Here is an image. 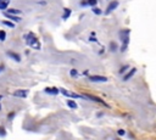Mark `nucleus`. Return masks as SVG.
I'll return each mask as SVG.
<instances>
[{"label":"nucleus","instance_id":"412c9836","mask_svg":"<svg viewBox=\"0 0 156 140\" xmlns=\"http://www.w3.org/2000/svg\"><path fill=\"white\" fill-rule=\"evenodd\" d=\"M3 23H4V24H6V26H9V27H11V28H13V27H15V24H13V23H11V22H9V21H4Z\"/></svg>","mask_w":156,"mask_h":140},{"label":"nucleus","instance_id":"20e7f679","mask_svg":"<svg viewBox=\"0 0 156 140\" xmlns=\"http://www.w3.org/2000/svg\"><path fill=\"white\" fill-rule=\"evenodd\" d=\"M60 92H61V94H64L66 97H72V99H84V96H82V95H78V94H76V93H71V92H67L66 89H64V88H61L60 89Z\"/></svg>","mask_w":156,"mask_h":140},{"label":"nucleus","instance_id":"f8f14e48","mask_svg":"<svg viewBox=\"0 0 156 140\" xmlns=\"http://www.w3.org/2000/svg\"><path fill=\"white\" fill-rule=\"evenodd\" d=\"M70 76L72 77V78H77V77L79 76V72L77 71L76 68H72V69L70 71Z\"/></svg>","mask_w":156,"mask_h":140},{"label":"nucleus","instance_id":"1a4fd4ad","mask_svg":"<svg viewBox=\"0 0 156 140\" xmlns=\"http://www.w3.org/2000/svg\"><path fill=\"white\" fill-rule=\"evenodd\" d=\"M45 93L51 94V95H57V94H59V89L57 88H45Z\"/></svg>","mask_w":156,"mask_h":140},{"label":"nucleus","instance_id":"f3484780","mask_svg":"<svg viewBox=\"0 0 156 140\" xmlns=\"http://www.w3.org/2000/svg\"><path fill=\"white\" fill-rule=\"evenodd\" d=\"M6 17H9L10 20H15V21H21L20 17H15V16H12V13H6Z\"/></svg>","mask_w":156,"mask_h":140},{"label":"nucleus","instance_id":"f03ea898","mask_svg":"<svg viewBox=\"0 0 156 140\" xmlns=\"http://www.w3.org/2000/svg\"><path fill=\"white\" fill-rule=\"evenodd\" d=\"M121 39L123 41V44H122V48H121V51L123 52L126 51V49L128 46V43H129V29H124V31H121Z\"/></svg>","mask_w":156,"mask_h":140},{"label":"nucleus","instance_id":"0eeeda50","mask_svg":"<svg viewBox=\"0 0 156 140\" xmlns=\"http://www.w3.org/2000/svg\"><path fill=\"white\" fill-rule=\"evenodd\" d=\"M135 73H137V68H132V69H131V71H129L128 73H126V74L123 76V80H128V79H131V78H132V77L134 76Z\"/></svg>","mask_w":156,"mask_h":140},{"label":"nucleus","instance_id":"6ab92c4d","mask_svg":"<svg viewBox=\"0 0 156 140\" xmlns=\"http://www.w3.org/2000/svg\"><path fill=\"white\" fill-rule=\"evenodd\" d=\"M96 4H98V0H88V5L89 6H96Z\"/></svg>","mask_w":156,"mask_h":140},{"label":"nucleus","instance_id":"dca6fc26","mask_svg":"<svg viewBox=\"0 0 156 140\" xmlns=\"http://www.w3.org/2000/svg\"><path fill=\"white\" fill-rule=\"evenodd\" d=\"M110 50H111V51H116L117 50V45L115 41H111V43H110Z\"/></svg>","mask_w":156,"mask_h":140},{"label":"nucleus","instance_id":"423d86ee","mask_svg":"<svg viewBox=\"0 0 156 140\" xmlns=\"http://www.w3.org/2000/svg\"><path fill=\"white\" fill-rule=\"evenodd\" d=\"M120 5V3L117 1V0H112L111 3L107 5V8H106V11H105V15H108V13H111L113 10H116L117 6Z\"/></svg>","mask_w":156,"mask_h":140},{"label":"nucleus","instance_id":"4be33fe9","mask_svg":"<svg viewBox=\"0 0 156 140\" xmlns=\"http://www.w3.org/2000/svg\"><path fill=\"white\" fill-rule=\"evenodd\" d=\"M117 134H118L120 136H123L124 134H126V132H124L123 129H118V132H117Z\"/></svg>","mask_w":156,"mask_h":140},{"label":"nucleus","instance_id":"aec40b11","mask_svg":"<svg viewBox=\"0 0 156 140\" xmlns=\"http://www.w3.org/2000/svg\"><path fill=\"white\" fill-rule=\"evenodd\" d=\"M9 13H15V15H18V13H21V11L20 10H9Z\"/></svg>","mask_w":156,"mask_h":140},{"label":"nucleus","instance_id":"2eb2a0df","mask_svg":"<svg viewBox=\"0 0 156 140\" xmlns=\"http://www.w3.org/2000/svg\"><path fill=\"white\" fill-rule=\"evenodd\" d=\"M93 12L95 13V15H101L103 13V11H101V9H99V8H95V6H93Z\"/></svg>","mask_w":156,"mask_h":140},{"label":"nucleus","instance_id":"9b49d317","mask_svg":"<svg viewBox=\"0 0 156 140\" xmlns=\"http://www.w3.org/2000/svg\"><path fill=\"white\" fill-rule=\"evenodd\" d=\"M9 5V0H0V10H5Z\"/></svg>","mask_w":156,"mask_h":140},{"label":"nucleus","instance_id":"ddd939ff","mask_svg":"<svg viewBox=\"0 0 156 140\" xmlns=\"http://www.w3.org/2000/svg\"><path fill=\"white\" fill-rule=\"evenodd\" d=\"M67 106L70 108H77V104L73 100H68L67 101Z\"/></svg>","mask_w":156,"mask_h":140},{"label":"nucleus","instance_id":"4468645a","mask_svg":"<svg viewBox=\"0 0 156 140\" xmlns=\"http://www.w3.org/2000/svg\"><path fill=\"white\" fill-rule=\"evenodd\" d=\"M128 69H129V65H123V66L120 68V71H118V72L122 74V73H124L126 71H128Z\"/></svg>","mask_w":156,"mask_h":140},{"label":"nucleus","instance_id":"5701e85b","mask_svg":"<svg viewBox=\"0 0 156 140\" xmlns=\"http://www.w3.org/2000/svg\"><path fill=\"white\" fill-rule=\"evenodd\" d=\"M1 69H3V67H0V71H1Z\"/></svg>","mask_w":156,"mask_h":140},{"label":"nucleus","instance_id":"f257e3e1","mask_svg":"<svg viewBox=\"0 0 156 140\" xmlns=\"http://www.w3.org/2000/svg\"><path fill=\"white\" fill-rule=\"evenodd\" d=\"M24 38H26V41H27V44L29 45V46H32V48H34V49H40V43L38 41L37 37L34 36L33 33L27 34Z\"/></svg>","mask_w":156,"mask_h":140},{"label":"nucleus","instance_id":"6e6552de","mask_svg":"<svg viewBox=\"0 0 156 140\" xmlns=\"http://www.w3.org/2000/svg\"><path fill=\"white\" fill-rule=\"evenodd\" d=\"M28 94L27 90H16V92L13 93V95L15 96H18V97H26Z\"/></svg>","mask_w":156,"mask_h":140},{"label":"nucleus","instance_id":"7ed1b4c3","mask_svg":"<svg viewBox=\"0 0 156 140\" xmlns=\"http://www.w3.org/2000/svg\"><path fill=\"white\" fill-rule=\"evenodd\" d=\"M84 99H89V100L94 101V102H98V104H101L103 106H105V107H110V105H107V102H105L103 99H100V97H98V96H94V95H90V94H85V96H84Z\"/></svg>","mask_w":156,"mask_h":140},{"label":"nucleus","instance_id":"9d476101","mask_svg":"<svg viewBox=\"0 0 156 140\" xmlns=\"http://www.w3.org/2000/svg\"><path fill=\"white\" fill-rule=\"evenodd\" d=\"M71 10H70V9H67V8H65L64 9V15H62V18H64V20H67L68 17L71 16Z\"/></svg>","mask_w":156,"mask_h":140},{"label":"nucleus","instance_id":"a211bd4d","mask_svg":"<svg viewBox=\"0 0 156 140\" xmlns=\"http://www.w3.org/2000/svg\"><path fill=\"white\" fill-rule=\"evenodd\" d=\"M9 55L11 56L12 59H15L16 61H20V60H21V59H20V56L17 55V54H13V52H9Z\"/></svg>","mask_w":156,"mask_h":140},{"label":"nucleus","instance_id":"39448f33","mask_svg":"<svg viewBox=\"0 0 156 140\" xmlns=\"http://www.w3.org/2000/svg\"><path fill=\"white\" fill-rule=\"evenodd\" d=\"M88 79L93 83H106L107 78L104 76H88Z\"/></svg>","mask_w":156,"mask_h":140},{"label":"nucleus","instance_id":"b1692460","mask_svg":"<svg viewBox=\"0 0 156 140\" xmlns=\"http://www.w3.org/2000/svg\"><path fill=\"white\" fill-rule=\"evenodd\" d=\"M0 97H1V96H0Z\"/></svg>","mask_w":156,"mask_h":140}]
</instances>
